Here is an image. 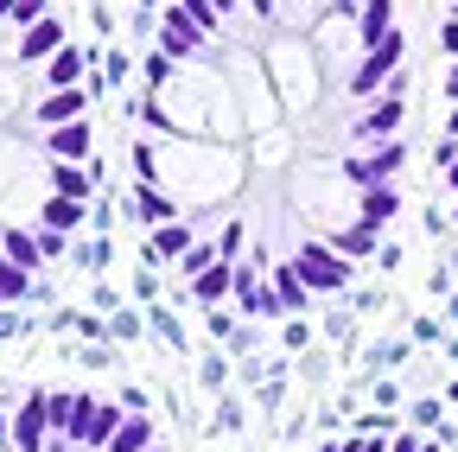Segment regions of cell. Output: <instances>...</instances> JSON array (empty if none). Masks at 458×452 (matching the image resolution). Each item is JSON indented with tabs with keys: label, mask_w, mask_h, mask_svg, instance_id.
Wrapping results in <instances>:
<instances>
[{
	"label": "cell",
	"mask_w": 458,
	"mask_h": 452,
	"mask_svg": "<svg viewBox=\"0 0 458 452\" xmlns=\"http://www.w3.org/2000/svg\"><path fill=\"white\" fill-rule=\"evenodd\" d=\"M401 159H408V147H401V141H388L382 153H369V159H351L344 173H351L357 185H369V192H376V185H388V179H394V166H401Z\"/></svg>",
	"instance_id": "obj_4"
},
{
	"label": "cell",
	"mask_w": 458,
	"mask_h": 452,
	"mask_svg": "<svg viewBox=\"0 0 458 452\" xmlns=\"http://www.w3.org/2000/svg\"><path fill=\"white\" fill-rule=\"evenodd\" d=\"M229 280H236V274H229V268H216V261H210V268L198 274V300H223V294H229Z\"/></svg>",
	"instance_id": "obj_21"
},
{
	"label": "cell",
	"mask_w": 458,
	"mask_h": 452,
	"mask_svg": "<svg viewBox=\"0 0 458 452\" xmlns=\"http://www.w3.org/2000/svg\"><path fill=\"white\" fill-rule=\"evenodd\" d=\"M0 433H7V414H0Z\"/></svg>",
	"instance_id": "obj_30"
},
{
	"label": "cell",
	"mask_w": 458,
	"mask_h": 452,
	"mask_svg": "<svg viewBox=\"0 0 458 452\" xmlns=\"http://www.w3.org/2000/svg\"><path fill=\"white\" fill-rule=\"evenodd\" d=\"M77 115H83V90H51V96L32 108V122H38V128H71Z\"/></svg>",
	"instance_id": "obj_5"
},
{
	"label": "cell",
	"mask_w": 458,
	"mask_h": 452,
	"mask_svg": "<svg viewBox=\"0 0 458 452\" xmlns=\"http://www.w3.org/2000/svg\"><path fill=\"white\" fill-rule=\"evenodd\" d=\"M7 433L20 452H45V395H26V402L7 414Z\"/></svg>",
	"instance_id": "obj_3"
},
{
	"label": "cell",
	"mask_w": 458,
	"mask_h": 452,
	"mask_svg": "<svg viewBox=\"0 0 458 452\" xmlns=\"http://www.w3.org/2000/svg\"><path fill=\"white\" fill-rule=\"evenodd\" d=\"M191 51H198V32L185 26V13H179V7H165V51H159V58L172 64V58H191Z\"/></svg>",
	"instance_id": "obj_6"
},
{
	"label": "cell",
	"mask_w": 458,
	"mask_h": 452,
	"mask_svg": "<svg viewBox=\"0 0 458 452\" xmlns=\"http://www.w3.org/2000/svg\"><path fill=\"white\" fill-rule=\"evenodd\" d=\"M51 153H57V159H83V153H89V122L51 128Z\"/></svg>",
	"instance_id": "obj_8"
},
{
	"label": "cell",
	"mask_w": 458,
	"mask_h": 452,
	"mask_svg": "<svg viewBox=\"0 0 458 452\" xmlns=\"http://www.w3.org/2000/svg\"><path fill=\"white\" fill-rule=\"evenodd\" d=\"M401 51H408V45H401V32H388V38H382V45L369 51V58L357 64V77H351V90H357V96H369V90H382V83H388V71L401 64Z\"/></svg>",
	"instance_id": "obj_2"
},
{
	"label": "cell",
	"mask_w": 458,
	"mask_h": 452,
	"mask_svg": "<svg viewBox=\"0 0 458 452\" xmlns=\"http://www.w3.org/2000/svg\"><path fill=\"white\" fill-rule=\"evenodd\" d=\"M38 217H45V230H51V236H64V230H77V223H83V204H71V198H51Z\"/></svg>",
	"instance_id": "obj_11"
},
{
	"label": "cell",
	"mask_w": 458,
	"mask_h": 452,
	"mask_svg": "<svg viewBox=\"0 0 458 452\" xmlns=\"http://www.w3.org/2000/svg\"><path fill=\"white\" fill-rule=\"evenodd\" d=\"M394 452H414V439H401V446H394Z\"/></svg>",
	"instance_id": "obj_29"
},
{
	"label": "cell",
	"mask_w": 458,
	"mask_h": 452,
	"mask_svg": "<svg viewBox=\"0 0 458 452\" xmlns=\"http://www.w3.org/2000/svg\"><path fill=\"white\" fill-rule=\"evenodd\" d=\"M344 452H382L376 439H351V446H344Z\"/></svg>",
	"instance_id": "obj_26"
},
{
	"label": "cell",
	"mask_w": 458,
	"mask_h": 452,
	"mask_svg": "<svg viewBox=\"0 0 458 452\" xmlns=\"http://www.w3.org/2000/svg\"><path fill=\"white\" fill-rule=\"evenodd\" d=\"M274 300H280V312H286V306H306V287H300L293 268H274Z\"/></svg>",
	"instance_id": "obj_20"
},
{
	"label": "cell",
	"mask_w": 458,
	"mask_h": 452,
	"mask_svg": "<svg viewBox=\"0 0 458 452\" xmlns=\"http://www.w3.org/2000/svg\"><path fill=\"white\" fill-rule=\"evenodd\" d=\"M45 427L71 433L77 427V395H45Z\"/></svg>",
	"instance_id": "obj_16"
},
{
	"label": "cell",
	"mask_w": 458,
	"mask_h": 452,
	"mask_svg": "<svg viewBox=\"0 0 458 452\" xmlns=\"http://www.w3.org/2000/svg\"><path fill=\"white\" fill-rule=\"evenodd\" d=\"M179 13H185V26H191L198 38H204V32H216V20H223V7H210V0H185Z\"/></svg>",
	"instance_id": "obj_19"
},
{
	"label": "cell",
	"mask_w": 458,
	"mask_h": 452,
	"mask_svg": "<svg viewBox=\"0 0 458 452\" xmlns=\"http://www.w3.org/2000/svg\"><path fill=\"white\" fill-rule=\"evenodd\" d=\"M293 274H300V287L306 294H325V287H344V255H331V249H306L300 261H293Z\"/></svg>",
	"instance_id": "obj_1"
},
{
	"label": "cell",
	"mask_w": 458,
	"mask_h": 452,
	"mask_svg": "<svg viewBox=\"0 0 458 452\" xmlns=\"http://www.w3.org/2000/svg\"><path fill=\"white\" fill-rule=\"evenodd\" d=\"M45 13H51V7H38V0H13V7H7V20H13V26H38Z\"/></svg>",
	"instance_id": "obj_24"
},
{
	"label": "cell",
	"mask_w": 458,
	"mask_h": 452,
	"mask_svg": "<svg viewBox=\"0 0 458 452\" xmlns=\"http://www.w3.org/2000/svg\"><path fill=\"white\" fill-rule=\"evenodd\" d=\"M147 439H153V427L134 414V421H122L114 427V439H108V452H147Z\"/></svg>",
	"instance_id": "obj_13"
},
{
	"label": "cell",
	"mask_w": 458,
	"mask_h": 452,
	"mask_svg": "<svg viewBox=\"0 0 458 452\" xmlns=\"http://www.w3.org/2000/svg\"><path fill=\"white\" fill-rule=\"evenodd\" d=\"M445 185H458V159H452V166H445Z\"/></svg>",
	"instance_id": "obj_28"
},
{
	"label": "cell",
	"mask_w": 458,
	"mask_h": 452,
	"mask_svg": "<svg viewBox=\"0 0 458 452\" xmlns=\"http://www.w3.org/2000/svg\"><path fill=\"white\" fill-rule=\"evenodd\" d=\"M452 128H458V115H452Z\"/></svg>",
	"instance_id": "obj_32"
},
{
	"label": "cell",
	"mask_w": 458,
	"mask_h": 452,
	"mask_svg": "<svg viewBox=\"0 0 458 452\" xmlns=\"http://www.w3.org/2000/svg\"><path fill=\"white\" fill-rule=\"evenodd\" d=\"M445 51H458V20H452V26H445Z\"/></svg>",
	"instance_id": "obj_27"
},
{
	"label": "cell",
	"mask_w": 458,
	"mask_h": 452,
	"mask_svg": "<svg viewBox=\"0 0 458 452\" xmlns=\"http://www.w3.org/2000/svg\"><path fill=\"white\" fill-rule=\"evenodd\" d=\"M51 185H57V198H71V204H83V198H89V173H77V166H57Z\"/></svg>",
	"instance_id": "obj_18"
},
{
	"label": "cell",
	"mask_w": 458,
	"mask_h": 452,
	"mask_svg": "<svg viewBox=\"0 0 458 452\" xmlns=\"http://www.w3.org/2000/svg\"><path fill=\"white\" fill-rule=\"evenodd\" d=\"M191 249V223H165V230L153 236V255L165 261V255H185Z\"/></svg>",
	"instance_id": "obj_17"
},
{
	"label": "cell",
	"mask_w": 458,
	"mask_h": 452,
	"mask_svg": "<svg viewBox=\"0 0 458 452\" xmlns=\"http://www.w3.org/2000/svg\"><path fill=\"white\" fill-rule=\"evenodd\" d=\"M394 210H401V192H394V185H376V192L363 198V230L376 236V230H382V223H388Z\"/></svg>",
	"instance_id": "obj_7"
},
{
	"label": "cell",
	"mask_w": 458,
	"mask_h": 452,
	"mask_svg": "<svg viewBox=\"0 0 458 452\" xmlns=\"http://www.w3.org/2000/svg\"><path fill=\"white\" fill-rule=\"evenodd\" d=\"M337 249H344V255H363V249H369V230H363V223H357V230H351V236H344Z\"/></svg>",
	"instance_id": "obj_25"
},
{
	"label": "cell",
	"mask_w": 458,
	"mask_h": 452,
	"mask_svg": "<svg viewBox=\"0 0 458 452\" xmlns=\"http://www.w3.org/2000/svg\"><path fill=\"white\" fill-rule=\"evenodd\" d=\"M26 287H32V280H26V274H20L13 261H0V300H20Z\"/></svg>",
	"instance_id": "obj_23"
},
{
	"label": "cell",
	"mask_w": 458,
	"mask_h": 452,
	"mask_svg": "<svg viewBox=\"0 0 458 452\" xmlns=\"http://www.w3.org/2000/svg\"><path fill=\"white\" fill-rule=\"evenodd\" d=\"M45 77H51L57 90H77V77H83V58H77L71 45H57V51H51V64H45Z\"/></svg>",
	"instance_id": "obj_9"
},
{
	"label": "cell",
	"mask_w": 458,
	"mask_h": 452,
	"mask_svg": "<svg viewBox=\"0 0 458 452\" xmlns=\"http://www.w3.org/2000/svg\"><path fill=\"white\" fill-rule=\"evenodd\" d=\"M45 452H64V446H45Z\"/></svg>",
	"instance_id": "obj_31"
},
{
	"label": "cell",
	"mask_w": 458,
	"mask_h": 452,
	"mask_svg": "<svg viewBox=\"0 0 458 452\" xmlns=\"http://www.w3.org/2000/svg\"><path fill=\"white\" fill-rule=\"evenodd\" d=\"M357 13H363V38H369V51H376V45L394 32V26H388V13H394V7H388V0H369V7H357Z\"/></svg>",
	"instance_id": "obj_14"
},
{
	"label": "cell",
	"mask_w": 458,
	"mask_h": 452,
	"mask_svg": "<svg viewBox=\"0 0 458 452\" xmlns=\"http://www.w3.org/2000/svg\"><path fill=\"white\" fill-rule=\"evenodd\" d=\"M0 249H7L0 261H13L20 274H26V268H38V243H32L26 230H0Z\"/></svg>",
	"instance_id": "obj_10"
},
{
	"label": "cell",
	"mask_w": 458,
	"mask_h": 452,
	"mask_svg": "<svg viewBox=\"0 0 458 452\" xmlns=\"http://www.w3.org/2000/svg\"><path fill=\"white\" fill-rule=\"evenodd\" d=\"M45 51H57V20H38V26H26V38H20V58H26V64L45 58Z\"/></svg>",
	"instance_id": "obj_12"
},
{
	"label": "cell",
	"mask_w": 458,
	"mask_h": 452,
	"mask_svg": "<svg viewBox=\"0 0 458 452\" xmlns=\"http://www.w3.org/2000/svg\"><path fill=\"white\" fill-rule=\"evenodd\" d=\"M394 128H401V102H394V96L376 102L369 115H363V134H388V141H394Z\"/></svg>",
	"instance_id": "obj_15"
},
{
	"label": "cell",
	"mask_w": 458,
	"mask_h": 452,
	"mask_svg": "<svg viewBox=\"0 0 458 452\" xmlns=\"http://www.w3.org/2000/svg\"><path fill=\"white\" fill-rule=\"evenodd\" d=\"M128 210H134L140 223H165V217H172V204H165V198H153V192H134V204H128Z\"/></svg>",
	"instance_id": "obj_22"
}]
</instances>
